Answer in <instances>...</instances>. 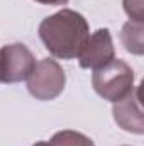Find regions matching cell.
<instances>
[{
    "label": "cell",
    "instance_id": "obj_11",
    "mask_svg": "<svg viewBox=\"0 0 144 146\" xmlns=\"http://www.w3.org/2000/svg\"><path fill=\"white\" fill-rule=\"evenodd\" d=\"M32 146H54L51 141H37V143H34Z\"/></svg>",
    "mask_w": 144,
    "mask_h": 146
},
{
    "label": "cell",
    "instance_id": "obj_9",
    "mask_svg": "<svg viewBox=\"0 0 144 146\" xmlns=\"http://www.w3.org/2000/svg\"><path fill=\"white\" fill-rule=\"evenodd\" d=\"M124 10L134 22H143L144 19V7L143 0H124Z\"/></svg>",
    "mask_w": 144,
    "mask_h": 146
},
{
    "label": "cell",
    "instance_id": "obj_1",
    "mask_svg": "<svg viewBox=\"0 0 144 146\" xmlns=\"http://www.w3.org/2000/svg\"><path fill=\"white\" fill-rule=\"evenodd\" d=\"M88 36L87 19L71 9H63L39 24V37L44 48L59 60L76 58Z\"/></svg>",
    "mask_w": 144,
    "mask_h": 146
},
{
    "label": "cell",
    "instance_id": "obj_3",
    "mask_svg": "<svg viewBox=\"0 0 144 146\" xmlns=\"http://www.w3.org/2000/svg\"><path fill=\"white\" fill-rule=\"evenodd\" d=\"M66 75L61 65L54 60L44 58L37 61L27 78V90L37 100H54L65 90Z\"/></svg>",
    "mask_w": 144,
    "mask_h": 146
},
{
    "label": "cell",
    "instance_id": "obj_6",
    "mask_svg": "<svg viewBox=\"0 0 144 146\" xmlns=\"http://www.w3.org/2000/svg\"><path fill=\"white\" fill-rule=\"evenodd\" d=\"M114 119L115 122L127 133L143 134L144 121H143V109L139 102V88L132 90L127 97L114 104Z\"/></svg>",
    "mask_w": 144,
    "mask_h": 146
},
{
    "label": "cell",
    "instance_id": "obj_5",
    "mask_svg": "<svg viewBox=\"0 0 144 146\" xmlns=\"http://www.w3.org/2000/svg\"><path fill=\"white\" fill-rule=\"evenodd\" d=\"M78 63L85 70H98L115 58L114 41L108 29H97L78 53Z\"/></svg>",
    "mask_w": 144,
    "mask_h": 146
},
{
    "label": "cell",
    "instance_id": "obj_7",
    "mask_svg": "<svg viewBox=\"0 0 144 146\" xmlns=\"http://www.w3.org/2000/svg\"><path fill=\"white\" fill-rule=\"evenodd\" d=\"M120 39L124 48L129 53L141 56L143 54V22H134V21L126 22L120 33Z\"/></svg>",
    "mask_w": 144,
    "mask_h": 146
},
{
    "label": "cell",
    "instance_id": "obj_8",
    "mask_svg": "<svg viewBox=\"0 0 144 146\" xmlns=\"http://www.w3.org/2000/svg\"><path fill=\"white\" fill-rule=\"evenodd\" d=\"M49 141L54 146H95L88 136H85L78 131H71V129L58 131Z\"/></svg>",
    "mask_w": 144,
    "mask_h": 146
},
{
    "label": "cell",
    "instance_id": "obj_10",
    "mask_svg": "<svg viewBox=\"0 0 144 146\" xmlns=\"http://www.w3.org/2000/svg\"><path fill=\"white\" fill-rule=\"evenodd\" d=\"M36 2L42 5H66L70 0H36Z\"/></svg>",
    "mask_w": 144,
    "mask_h": 146
},
{
    "label": "cell",
    "instance_id": "obj_2",
    "mask_svg": "<svg viewBox=\"0 0 144 146\" xmlns=\"http://www.w3.org/2000/svg\"><path fill=\"white\" fill-rule=\"evenodd\" d=\"M92 85L102 99L115 104L134 90V72L126 61L114 58L105 66L93 70Z\"/></svg>",
    "mask_w": 144,
    "mask_h": 146
},
{
    "label": "cell",
    "instance_id": "obj_4",
    "mask_svg": "<svg viewBox=\"0 0 144 146\" xmlns=\"http://www.w3.org/2000/svg\"><path fill=\"white\" fill-rule=\"evenodd\" d=\"M36 58L22 42L0 48V83H17L27 80L36 66Z\"/></svg>",
    "mask_w": 144,
    "mask_h": 146
}]
</instances>
